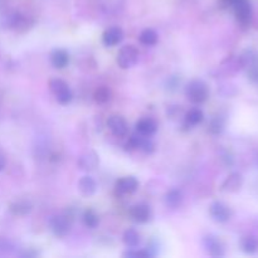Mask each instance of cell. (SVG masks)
Instances as JSON below:
<instances>
[{"mask_svg":"<svg viewBox=\"0 0 258 258\" xmlns=\"http://www.w3.org/2000/svg\"><path fill=\"white\" fill-rule=\"evenodd\" d=\"M223 3L226 7L232 8L237 18V22L242 28L249 27L252 22V15H253L249 0H223Z\"/></svg>","mask_w":258,"mask_h":258,"instance_id":"1","label":"cell"},{"mask_svg":"<svg viewBox=\"0 0 258 258\" xmlns=\"http://www.w3.org/2000/svg\"><path fill=\"white\" fill-rule=\"evenodd\" d=\"M33 25V22L25 15L18 12H10L0 18V27L4 29H13L17 32H25Z\"/></svg>","mask_w":258,"mask_h":258,"instance_id":"2","label":"cell"},{"mask_svg":"<svg viewBox=\"0 0 258 258\" xmlns=\"http://www.w3.org/2000/svg\"><path fill=\"white\" fill-rule=\"evenodd\" d=\"M185 96L194 105L204 103L209 97V88L206 82L201 80H193L186 85Z\"/></svg>","mask_w":258,"mask_h":258,"instance_id":"3","label":"cell"},{"mask_svg":"<svg viewBox=\"0 0 258 258\" xmlns=\"http://www.w3.org/2000/svg\"><path fill=\"white\" fill-rule=\"evenodd\" d=\"M242 70L246 71L247 77L251 82H258V53L253 49H247L242 53Z\"/></svg>","mask_w":258,"mask_h":258,"instance_id":"4","label":"cell"},{"mask_svg":"<svg viewBox=\"0 0 258 258\" xmlns=\"http://www.w3.org/2000/svg\"><path fill=\"white\" fill-rule=\"evenodd\" d=\"M116 60H117L118 67H121L122 70H128V68H133L139 60L138 48L133 44L123 45V47H121L120 50H118Z\"/></svg>","mask_w":258,"mask_h":258,"instance_id":"5","label":"cell"},{"mask_svg":"<svg viewBox=\"0 0 258 258\" xmlns=\"http://www.w3.org/2000/svg\"><path fill=\"white\" fill-rule=\"evenodd\" d=\"M72 222H73V218L72 216H70V214L67 213L57 214V216H53L52 218H50L49 226L54 236L66 237L71 232V228H72Z\"/></svg>","mask_w":258,"mask_h":258,"instance_id":"6","label":"cell"},{"mask_svg":"<svg viewBox=\"0 0 258 258\" xmlns=\"http://www.w3.org/2000/svg\"><path fill=\"white\" fill-rule=\"evenodd\" d=\"M49 88L52 93L54 95L55 100L60 103V105H68L72 101L73 93L71 91L70 86L64 82L63 80L55 78L49 82Z\"/></svg>","mask_w":258,"mask_h":258,"instance_id":"7","label":"cell"},{"mask_svg":"<svg viewBox=\"0 0 258 258\" xmlns=\"http://www.w3.org/2000/svg\"><path fill=\"white\" fill-rule=\"evenodd\" d=\"M209 214H211L212 219L217 223H226L232 218L233 212L223 202H214L209 208Z\"/></svg>","mask_w":258,"mask_h":258,"instance_id":"8","label":"cell"},{"mask_svg":"<svg viewBox=\"0 0 258 258\" xmlns=\"http://www.w3.org/2000/svg\"><path fill=\"white\" fill-rule=\"evenodd\" d=\"M126 146H130V149H139L146 154H151L155 149V145L151 141L150 136H144L139 134L138 131L128 138V143Z\"/></svg>","mask_w":258,"mask_h":258,"instance_id":"9","label":"cell"},{"mask_svg":"<svg viewBox=\"0 0 258 258\" xmlns=\"http://www.w3.org/2000/svg\"><path fill=\"white\" fill-rule=\"evenodd\" d=\"M203 247L206 248L207 253L211 254L212 257H223L226 254L223 242L213 234H208V236L204 237Z\"/></svg>","mask_w":258,"mask_h":258,"instance_id":"10","label":"cell"},{"mask_svg":"<svg viewBox=\"0 0 258 258\" xmlns=\"http://www.w3.org/2000/svg\"><path fill=\"white\" fill-rule=\"evenodd\" d=\"M139 183L138 179L135 176H125V178H121L120 180H117L115 185V190L117 196H127V194L135 193L139 189Z\"/></svg>","mask_w":258,"mask_h":258,"instance_id":"11","label":"cell"},{"mask_svg":"<svg viewBox=\"0 0 258 258\" xmlns=\"http://www.w3.org/2000/svg\"><path fill=\"white\" fill-rule=\"evenodd\" d=\"M107 126L111 133L117 138H125L128 134V125L125 118L120 115H112L108 117Z\"/></svg>","mask_w":258,"mask_h":258,"instance_id":"12","label":"cell"},{"mask_svg":"<svg viewBox=\"0 0 258 258\" xmlns=\"http://www.w3.org/2000/svg\"><path fill=\"white\" fill-rule=\"evenodd\" d=\"M100 164V156L96 151L90 150L78 158V166L83 171H93Z\"/></svg>","mask_w":258,"mask_h":258,"instance_id":"13","label":"cell"},{"mask_svg":"<svg viewBox=\"0 0 258 258\" xmlns=\"http://www.w3.org/2000/svg\"><path fill=\"white\" fill-rule=\"evenodd\" d=\"M151 208L145 203H138L131 207L130 217L136 223H146L151 219Z\"/></svg>","mask_w":258,"mask_h":258,"instance_id":"14","label":"cell"},{"mask_svg":"<svg viewBox=\"0 0 258 258\" xmlns=\"http://www.w3.org/2000/svg\"><path fill=\"white\" fill-rule=\"evenodd\" d=\"M243 185V176L239 173H232L224 179V181L221 185V190L224 193H237L241 190Z\"/></svg>","mask_w":258,"mask_h":258,"instance_id":"15","label":"cell"},{"mask_svg":"<svg viewBox=\"0 0 258 258\" xmlns=\"http://www.w3.org/2000/svg\"><path fill=\"white\" fill-rule=\"evenodd\" d=\"M123 39V32L120 27H111L105 30L102 35V43L106 47H115Z\"/></svg>","mask_w":258,"mask_h":258,"instance_id":"16","label":"cell"},{"mask_svg":"<svg viewBox=\"0 0 258 258\" xmlns=\"http://www.w3.org/2000/svg\"><path fill=\"white\" fill-rule=\"evenodd\" d=\"M50 63L54 68L57 70H62V68H66L70 63V54L66 49H62V48H57V49H53L52 53L49 55Z\"/></svg>","mask_w":258,"mask_h":258,"instance_id":"17","label":"cell"},{"mask_svg":"<svg viewBox=\"0 0 258 258\" xmlns=\"http://www.w3.org/2000/svg\"><path fill=\"white\" fill-rule=\"evenodd\" d=\"M32 209H33V204L30 203L29 201H27V199H19V201L13 202V203L9 206L10 213L14 214V216L17 217L28 216V214L32 212Z\"/></svg>","mask_w":258,"mask_h":258,"instance_id":"18","label":"cell"},{"mask_svg":"<svg viewBox=\"0 0 258 258\" xmlns=\"http://www.w3.org/2000/svg\"><path fill=\"white\" fill-rule=\"evenodd\" d=\"M78 190L83 197H91L97 190V184L91 175H85L78 181Z\"/></svg>","mask_w":258,"mask_h":258,"instance_id":"19","label":"cell"},{"mask_svg":"<svg viewBox=\"0 0 258 258\" xmlns=\"http://www.w3.org/2000/svg\"><path fill=\"white\" fill-rule=\"evenodd\" d=\"M158 130V125L153 118H141L136 123V131L144 136H151Z\"/></svg>","mask_w":258,"mask_h":258,"instance_id":"20","label":"cell"},{"mask_svg":"<svg viewBox=\"0 0 258 258\" xmlns=\"http://www.w3.org/2000/svg\"><path fill=\"white\" fill-rule=\"evenodd\" d=\"M183 193H181L180 189H171V190H169L168 193L165 194V198H164V201H165V204L168 208H171V209H175V208H179V207L181 206V203H183Z\"/></svg>","mask_w":258,"mask_h":258,"instance_id":"21","label":"cell"},{"mask_svg":"<svg viewBox=\"0 0 258 258\" xmlns=\"http://www.w3.org/2000/svg\"><path fill=\"white\" fill-rule=\"evenodd\" d=\"M204 113L201 108H191L185 113V118H184V125L186 127H193V126L199 125L203 122Z\"/></svg>","mask_w":258,"mask_h":258,"instance_id":"22","label":"cell"},{"mask_svg":"<svg viewBox=\"0 0 258 258\" xmlns=\"http://www.w3.org/2000/svg\"><path fill=\"white\" fill-rule=\"evenodd\" d=\"M239 244L244 253L254 254L258 252V237L256 236H244Z\"/></svg>","mask_w":258,"mask_h":258,"instance_id":"23","label":"cell"},{"mask_svg":"<svg viewBox=\"0 0 258 258\" xmlns=\"http://www.w3.org/2000/svg\"><path fill=\"white\" fill-rule=\"evenodd\" d=\"M122 239H123V243H125L127 247H130V248H136V247L140 244L141 236L136 229L128 228L123 232Z\"/></svg>","mask_w":258,"mask_h":258,"instance_id":"24","label":"cell"},{"mask_svg":"<svg viewBox=\"0 0 258 258\" xmlns=\"http://www.w3.org/2000/svg\"><path fill=\"white\" fill-rule=\"evenodd\" d=\"M158 39H159L158 33H156L154 29H150V28L144 29L143 32L140 33V35H139V40H140V43L143 45H146V47L155 45L156 43H158Z\"/></svg>","mask_w":258,"mask_h":258,"instance_id":"25","label":"cell"},{"mask_svg":"<svg viewBox=\"0 0 258 258\" xmlns=\"http://www.w3.org/2000/svg\"><path fill=\"white\" fill-rule=\"evenodd\" d=\"M82 221L85 223V226L90 229L97 228L98 224H100V218H98L97 213L93 209H86L83 212Z\"/></svg>","mask_w":258,"mask_h":258,"instance_id":"26","label":"cell"},{"mask_svg":"<svg viewBox=\"0 0 258 258\" xmlns=\"http://www.w3.org/2000/svg\"><path fill=\"white\" fill-rule=\"evenodd\" d=\"M224 126H226L224 118L222 116H214L211 122H209L208 131L212 135H221L224 131Z\"/></svg>","mask_w":258,"mask_h":258,"instance_id":"27","label":"cell"},{"mask_svg":"<svg viewBox=\"0 0 258 258\" xmlns=\"http://www.w3.org/2000/svg\"><path fill=\"white\" fill-rule=\"evenodd\" d=\"M111 96H112V92H111L110 88L106 87V86H101L95 91L93 97H95L96 102L103 105V103H107L111 100Z\"/></svg>","mask_w":258,"mask_h":258,"instance_id":"28","label":"cell"},{"mask_svg":"<svg viewBox=\"0 0 258 258\" xmlns=\"http://www.w3.org/2000/svg\"><path fill=\"white\" fill-rule=\"evenodd\" d=\"M15 251V244L5 237H0V256H8Z\"/></svg>","mask_w":258,"mask_h":258,"instance_id":"29","label":"cell"},{"mask_svg":"<svg viewBox=\"0 0 258 258\" xmlns=\"http://www.w3.org/2000/svg\"><path fill=\"white\" fill-rule=\"evenodd\" d=\"M125 257H130V258H149L151 257L153 254L149 252V249H140V251H136V249H131V251H127L123 253Z\"/></svg>","mask_w":258,"mask_h":258,"instance_id":"30","label":"cell"},{"mask_svg":"<svg viewBox=\"0 0 258 258\" xmlns=\"http://www.w3.org/2000/svg\"><path fill=\"white\" fill-rule=\"evenodd\" d=\"M221 159L222 161H223L224 164H226L227 166H232L234 163V158L233 155H232L231 153H229L228 150H226V149H223V150L221 151Z\"/></svg>","mask_w":258,"mask_h":258,"instance_id":"31","label":"cell"},{"mask_svg":"<svg viewBox=\"0 0 258 258\" xmlns=\"http://www.w3.org/2000/svg\"><path fill=\"white\" fill-rule=\"evenodd\" d=\"M179 83H180V81H178V78L176 77H170L168 80V86H169V90H175L176 87L179 86Z\"/></svg>","mask_w":258,"mask_h":258,"instance_id":"32","label":"cell"},{"mask_svg":"<svg viewBox=\"0 0 258 258\" xmlns=\"http://www.w3.org/2000/svg\"><path fill=\"white\" fill-rule=\"evenodd\" d=\"M7 166V159H5V155L0 150V171H3Z\"/></svg>","mask_w":258,"mask_h":258,"instance_id":"33","label":"cell"},{"mask_svg":"<svg viewBox=\"0 0 258 258\" xmlns=\"http://www.w3.org/2000/svg\"><path fill=\"white\" fill-rule=\"evenodd\" d=\"M38 254H39L38 252L30 249V251H25V252H23V253H20V256H23V257H35V256H38Z\"/></svg>","mask_w":258,"mask_h":258,"instance_id":"34","label":"cell"},{"mask_svg":"<svg viewBox=\"0 0 258 258\" xmlns=\"http://www.w3.org/2000/svg\"><path fill=\"white\" fill-rule=\"evenodd\" d=\"M3 4H4V2H3V0H0V9L3 8Z\"/></svg>","mask_w":258,"mask_h":258,"instance_id":"35","label":"cell"},{"mask_svg":"<svg viewBox=\"0 0 258 258\" xmlns=\"http://www.w3.org/2000/svg\"><path fill=\"white\" fill-rule=\"evenodd\" d=\"M257 165H258V156H257Z\"/></svg>","mask_w":258,"mask_h":258,"instance_id":"36","label":"cell"}]
</instances>
